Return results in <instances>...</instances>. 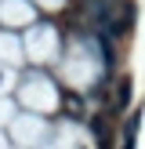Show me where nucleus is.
Returning <instances> with one entry per match:
<instances>
[{
	"instance_id": "obj_1",
	"label": "nucleus",
	"mask_w": 145,
	"mask_h": 149,
	"mask_svg": "<svg viewBox=\"0 0 145 149\" xmlns=\"http://www.w3.org/2000/svg\"><path fill=\"white\" fill-rule=\"evenodd\" d=\"M130 106V80H120L116 84V109H127Z\"/></svg>"
},
{
	"instance_id": "obj_2",
	"label": "nucleus",
	"mask_w": 145,
	"mask_h": 149,
	"mask_svg": "<svg viewBox=\"0 0 145 149\" xmlns=\"http://www.w3.org/2000/svg\"><path fill=\"white\" fill-rule=\"evenodd\" d=\"M65 113H69L72 120H80V116H84V106H80L76 95H65Z\"/></svg>"
},
{
	"instance_id": "obj_3",
	"label": "nucleus",
	"mask_w": 145,
	"mask_h": 149,
	"mask_svg": "<svg viewBox=\"0 0 145 149\" xmlns=\"http://www.w3.org/2000/svg\"><path fill=\"white\" fill-rule=\"evenodd\" d=\"M123 149H134V142H123Z\"/></svg>"
}]
</instances>
